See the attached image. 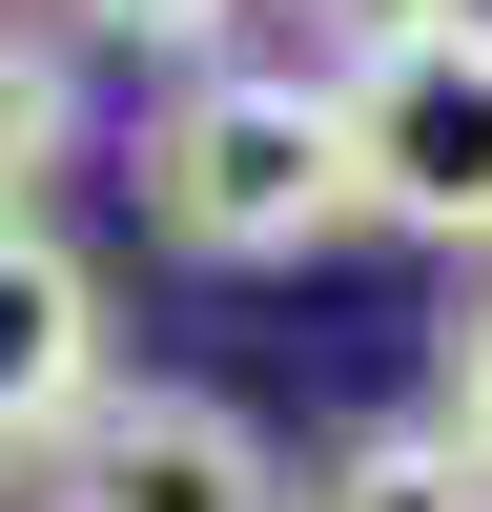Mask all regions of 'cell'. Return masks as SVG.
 Returning <instances> with one entry per match:
<instances>
[{"label":"cell","instance_id":"cell-1","mask_svg":"<svg viewBox=\"0 0 492 512\" xmlns=\"http://www.w3.org/2000/svg\"><path fill=\"white\" fill-rule=\"evenodd\" d=\"M144 226L185 267H308L349 226V144H328V82L308 62H185L144 123Z\"/></svg>","mask_w":492,"mask_h":512},{"label":"cell","instance_id":"cell-2","mask_svg":"<svg viewBox=\"0 0 492 512\" xmlns=\"http://www.w3.org/2000/svg\"><path fill=\"white\" fill-rule=\"evenodd\" d=\"M328 144H349V226H410L472 267L492 246V21H410L328 82Z\"/></svg>","mask_w":492,"mask_h":512},{"label":"cell","instance_id":"cell-3","mask_svg":"<svg viewBox=\"0 0 492 512\" xmlns=\"http://www.w3.org/2000/svg\"><path fill=\"white\" fill-rule=\"evenodd\" d=\"M21 512H287V451L246 431L226 390H82L62 410V451H21V472H0Z\"/></svg>","mask_w":492,"mask_h":512},{"label":"cell","instance_id":"cell-4","mask_svg":"<svg viewBox=\"0 0 492 512\" xmlns=\"http://www.w3.org/2000/svg\"><path fill=\"white\" fill-rule=\"evenodd\" d=\"M103 390V267L62 226H0V472L62 451V410Z\"/></svg>","mask_w":492,"mask_h":512},{"label":"cell","instance_id":"cell-5","mask_svg":"<svg viewBox=\"0 0 492 512\" xmlns=\"http://www.w3.org/2000/svg\"><path fill=\"white\" fill-rule=\"evenodd\" d=\"M287 512H492V472L431 431V410H390V431H349L328 472H287Z\"/></svg>","mask_w":492,"mask_h":512},{"label":"cell","instance_id":"cell-6","mask_svg":"<svg viewBox=\"0 0 492 512\" xmlns=\"http://www.w3.org/2000/svg\"><path fill=\"white\" fill-rule=\"evenodd\" d=\"M82 164V62L41 21H0V226H41V185Z\"/></svg>","mask_w":492,"mask_h":512},{"label":"cell","instance_id":"cell-7","mask_svg":"<svg viewBox=\"0 0 492 512\" xmlns=\"http://www.w3.org/2000/svg\"><path fill=\"white\" fill-rule=\"evenodd\" d=\"M226 21H246V0H62L41 41H62V62H82V41H123V62H205Z\"/></svg>","mask_w":492,"mask_h":512},{"label":"cell","instance_id":"cell-8","mask_svg":"<svg viewBox=\"0 0 492 512\" xmlns=\"http://www.w3.org/2000/svg\"><path fill=\"white\" fill-rule=\"evenodd\" d=\"M431 431H451V451L492 472V287L451 308V349H431Z\"/></svg>","mask_w":492,"mask_h":512},{"label":"cell","instance_id":"cell-9","mask_svg":"<svg viewBox=\"0 0 492 512\" xmlns=\"http://www.w3.org/2000/svg\"><path fill=\"white\" fill-rule=\"evenodd\" d=\"M308 21L349 41V62H369V41H410V21H472V0H308Z\"/></svg>","mask_w":492,"mask_h":512}]
</instances>
